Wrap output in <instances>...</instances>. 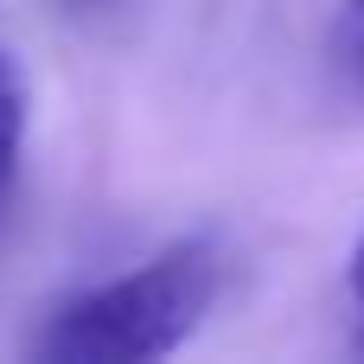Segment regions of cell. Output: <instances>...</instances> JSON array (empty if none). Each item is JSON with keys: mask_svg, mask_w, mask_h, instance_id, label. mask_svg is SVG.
Masks as SVG:
<instances>
[{"mask_svg": "<svg viewBox=\"0 0 364 364\" xmlns=\"http://www.w3.org/2000/svg\"><path fill=\"white\" fill-rule=\"evenodd\" d=\"M218 294V256L205 243H179L166 256H154L147 269L102 282L90 294H77L70 307H58L51 333H45V358L64 364H141L160 358L173 346L192 339V326L205 320Z\"/></svg>", "mask_w": 364, "mask_h": 364, "instance_id": "obj_1", "label": "cell"}, {"mask_svg": "<svg viewBox=\"0 0 364 364\" xmlns=\"http://www.w3.org/2000/svg\"><path fill=\"white\" fill-rule=\"evenodd\" d=\"M19 147H26V77H19V64L0 51V205L13 198Z\"/></svg>", "mask_w": 364, "mask_h": 364, "instance_id": "obj_2", "label": "cell"}, {"mask_svg": "<svg viewBox=\"0 0 364 364\" xmlns=\"http://www.w3.org/2000/svg\"><path fill=\"white\" fill-rule=\"evenodd\" d=\"M352 301H358V320H364V237L352 250Z\"/></svg>", "mask_w": 364, "mask_h": 364, "instance_id": "obj_4", "label": "cell"}, {"mask_svg": "<svg viewBox=\"0 0 364 364\" xmlns=\"http://www.w3.org/2000/svg\"><path fill=\"white\" fill-rule=\"evenodd\" d=\"M333 51H339V70H346V83H352V90L364 96V0H346Z\"/></svg>", "mask_w": 364, "mask_h": 364, "instance_id": "obj_3", "label": "cell"}]
</instances>
